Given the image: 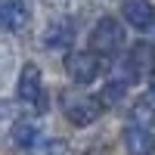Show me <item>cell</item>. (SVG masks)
Masks as SVG:
<instances>
[{
    "label": "cell",
    "instance_id": "cell-1",
    "mask_svg": "<svg viewBox=\"0 0 155 155\" xmlns=\"http://www.w3.org/2000/svg\"><path fill=\"white\" fill-rule=\"evenodd\" d=\"M59 106H62L65 118L74 127H87V124H93L99 115H102V99H93V96H87V93H78V90H62Z\"/></svg>",
    "mask_w": 155,
    "mask_h": 155
},
{
    "label": "cell",
    "instance_id": "cell-2",
    "mask_svg": "<svg viewBox=\"0 0 155 155\" xmlns=\"http://www.w3.org/2000/svg\"><path fill=\"white\" fill-rule=\"evenodd\" d=\"M90 47H93L96 56H115L124 47V28H121V22L112 19V16H102L93 25V31H90Z\"/></svg>",
    "mask_w": 155,
    "mask_h": 155
},
{
    "label": "cell",
    "instance_id": "cell-3",
    "mask_svg": "<svg viewBox=\"0 0 155 155\" xmlns=\"http://www.w3.org/2000/svg\"><path fill=\"white\" fill-rule=\"evenodd\" d=\"M65 71H68V78L74 84L87 87V84H93L96 74H99V56L93 50H78V53H71L65 59Z\"/></svg>",
    "mask_w": 155,
    "mask_h": 155
},
{
    "label": "cell",
    "instance_id": "cell-4",
    "mask_svg": "<svg viewBox=\"0 0 155 155\" xmlns=\"http://www.w3.org/2000/svg\"><path fill=\"white\" fill-rule=\"evenodd\" d=\"M0 22L9 34H22L31 25V3L28 0H0Z\"/></svg>",
    "mask_w": 155,
    "mask_h": 155
},
{
    "label": "cell",
    "instance_id": "cell-5",
    "mask_svg": "<svg viewBox=\"0 0 155 155\" xmlns=\"http://www.w3.org/2000/svg\"><path fill=\"white\" fill-rule=\"evenodd\" d=\"M19 99L22 102H34V106H44V78H41V68L34 65V62H25V68L19 71Z\"/></svg>",
    "mask_w": 155,
    "mask_h": 155
},
{
    "label": "cell",
    "instance_id": "cell-6",
    "mask_svg": "<svg viewBox=\"0 0 155 155\" xmlns=\"http://www.w3.org/2000/svg\"><path fill=\"white\" fill-rule=\"evenodd\" d=\"M124 149L127 155H155V134L152 127H124Z\"/></svg>",
    "mask_w": 155,
    "mask_h": 155
},
{
    "label": "cell",
    "instance_id": "cell-7",
    "mask_svg": "<svg viewBox=\"0 0 155 155\" xmlns=\"http://www.w3.org/2000/svg\"><path fill=\"white\" fill-rule=\"evenodd\" d=\"M124 22L137 31H149V28H155V6L149 0H127L124 3Z\"/></svg>",
    "mask_w": 155,
    "mask_h": 155
},
{
    "label": "cell",
    "instance_id": "cell-8",
    "mask_svg": "<svg viewBox=\"0 0 155 155\" xmlns=\"http://www.w3.org/2000/svg\"><path fill=\"white\" fill-rule=\"evenodd\" d=\"M9 140H12L16 149H34L41 143V127H37L34 118H19L9 130Z\"/></svg>",
    "mask_w": 155,
    "mask_h": 155
},
{
    "label": "cell",
    "instance_id": "cell-9",
    "mask_svg": "<svg viewBox=\"0 0 155 155\" xmlns=\"http://www.w3.org/2000/svg\"><path fill=\"white\" fill-rule=\"evenodd\" d=\"M71 41H74V25H71V22L56 19V22L47 25V31H44V47H50V50H62V47H68Z\"/></svg>",
    "mask_w": 155,
    "mask_h": 155
},
{
    "label": "cell",
    "instance_id": "cell-10",
    "mask_svg": "<svg viewBox=\"0 0 155 155\" xmlns=\"http://www.w3.org/2000/svg\"><path fill=\"white\" fill-rule=\"evenodd\" d=\"M127 68H130L134 74H143L149 68H155V47L146 44V41H140L130 47V56H127Z\"/></svg>",
    "mask_w": 155,
    "mask_h": 155
},
{
    "label": "cell",
    "instance_id": "cell-11",
    "mask_svg": "<svg viewBox=\"0 0 155 155\" xmlns=\"http://www.w3.org/2000/svg\"><path fill=\"white\" fill-rule=\"evenodd\" d=\"M130 118H134L137 127H152V124H155V96H152V93H143V96L134 102Z\"/></svg>",
    "mask_w": 155,
    "mask_h": 155
},
{
    "label": "cell",
    "instance_id": "cell-12",
    "mask_svg": "<svg viewBox=\"0 0 155 155\" xmlns=\"http://www.w3.org/2000/svg\"><path fill=\"white\" fill-rule=\"evenodd\" d=\"M31 155H68V146L62 143V140L50 137V140H41V143L31 149Z\"/></svg>",
    "mask_w": 155,
    "mask_h": 155
},
{
    "label": "cell",
    "instance_id": "cell-13",
    "mask_svg": "<svg viewBox=\"0 0 155 155\" xmlns=\"http://www.w3.org/2000/svg\"><path fill=\"white\" fill-rule=\"evenodd\" d=\"M44 3H47V6H53V9H62V6H68L71 0H44Z\"/></svg>",
    "mask_w": 155,
    "mask_h": 155
},
{
    "label": "cell",
    "instance_id": "cell-14",
    "mask_svg": "<svg viewBox=\"0 0 155 155\" xmlns=\"http://www.w3.org/2000/svg\"><path fill=\"white\" fill-rule=\"evenodd\" d=\"M149 93H152V96H155V74H152V78H149Z\"/></svg>",
    "mask_w": 155,
    "mask_h": 155
}]
</instances>
